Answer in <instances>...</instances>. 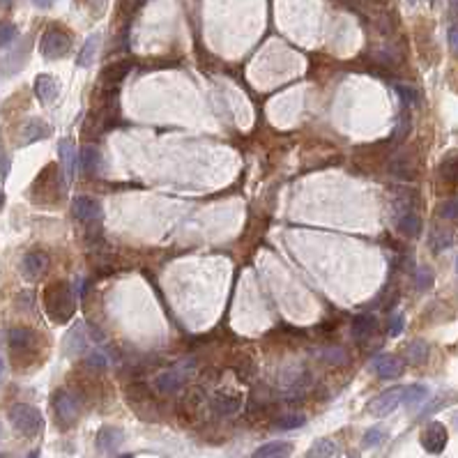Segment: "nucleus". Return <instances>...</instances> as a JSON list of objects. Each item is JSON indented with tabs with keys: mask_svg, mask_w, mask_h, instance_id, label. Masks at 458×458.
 <instances>
[{
	"mask_svg": "<svg viewBox=\"0 0 458 458\" xmlns=\"http://www.w3.org/2000/svg\"><path fill=\"white\" fill-rule=\"evenodd\" d=\"M35 95H37V99L44 101V104H51V101H56L58 95H60V83H58L56 76L40 74L35 79Z\"/></svg>",
	"mask_w": 458,
	"mask_h": 458,
	"instance_id": "obj_13",
	"label": "nucleus"
},
{
	"mask_svg": "<svg viewBox=\"0 0 458 458\" xmlns=\"http://www.w3.org/2000/svg\"><path fill=\"white\" fill-rule=\"evenodd\" d=\"M30 47V42H23V44H19V47L12 51V53L5 58L3 60V74L5 76H12V74H16L19 69L23 67V62H25V58H28V49Z\"/></svg>",
	"mask_w": 458,
	"mask_h": 458,
	"instance_id": "obj_19",
	"label": "nucleus"
},
{
	"mask_svg": "<svg viewBox=\"0 0 458 458\" xmlns=\"http://www.w3.org/2000/svg\"><path fill=\"white\" fill-rule=\"evenodd\" d=\"M293 444L290 442H267L261 449H256L254 458H290Z\"/></svg>",
	"mask_w": 458,
	"mask_h": 458,
	"instance_id": "obj_22",
	"label": "nucleus"
},
{
	"mask_svg": "<svg viewBox=\"0 0 458 458\" xmlns=\"http://www.w3.org/2000/svg\"><path fill=\"white\" fill-rule=\"evenodd\" d=\"M184 385V376L178 371H164L157 376V383H154V387L161 391V394H173V391H178L180 387Z\"/></svg>",
	"mask_w": 458,
	"mask_h": 458,
	"instance_id": "obj_21",
	"label": "nucleus"
},
{
	"mask_svg": "<svg viewBox=\"0 0 458 458\" xmlns=\"http://www.w3.org/2000/svg\"><path fill=\"white\" fill-rule=\"evenodd\" d=\"M97 44H99V35H90L88 40H86V44H83L79 58H76L79 67H88V64H93L95 53H97Z\"/></svg>",
	"mask_w": 458,
	"mask_h": 458,
	"instance_id": "obj_29",
	"label": "nucleus"
},
{
	"mask_svg": "<svg viewBox=\"0 0 458 458\" xmlns=\"http://www.w3.org/2000/svg\"><path fill=\"white\" fill-rule=\"evenodd\" d=\"M49 267V256L44 251H28L21 261V272L28 281H35L47 272Z\"/></svg>",
	"mask_w": 458,
	"mask_h": 458,
	"instance_id": "obj_10",
	"label": "nucleus"
},
{
	"mask_svg": "<svg viewBox=\"0 0 458 458\" xmlns=\"http://www.w3.org/2000/svg\"><path fill=\"white\" fill-rule=\"evenodd\" d=\"M132 72V62L129 60H120V62H111L108 67H104L101 72V86L106 88H118L122 81L127 79V74Z\"/></svg>",
	"mask_w": 458,
	"mask_h": 458,
	"instance_id": "obj_15",
	"label": "nucleus"
},
{
	"mask_svg": "<svg viewBox=\"0 0 458 458\" xmlns=\"http://www.w3.org/2000/svg\"><path fill=\"white\" fill-rule=\"evenodd\" d=\"M405 359H408L410 364H424L429 359V344H424V341H412L405 348Z\"/></svg>",
	"mask_w": 458,
	"mask_h": 458,
	"instance_id": "obj_27",
	"label": "nucleus"
},
{
	"mask_svg": "<svg viewBox=\"0 0 458 458\" xmlns=\"http://www.w3.org/2000/svg\"><path fill=\"white\" fill-rule=\"evenodd\" d=\"M456 267H458V261H456Z\"/></svg>",
	"mask_w": 458,
	"mask_h": 458,
	"instance_id": "obj_46",
	"label": "nucleus"
},
{
	"mask_svg": "<svg viewBox=\"0 0 458 458\" xmlns=\"http://www.w3.org/2000/svg\"><path fill=\"white\" fill-rule=\"evenodd\" d=\"M389 171L398 176L401 180H415L417 176V161L410 157V154H398L396 159H391Z\"/></svg>",
	"mask_w": 458,
	"mask_h": 458,
	"instance_id": "obj_20",
	"label": "nucleus"
},
{
	"mask_svg": "<svg viewBox=\"0 0 458 458\" xmlns=\"http://www.w3.org/2000/svg\"><path fill=\"white\" fill-rule=\"evenodd\" d=\"M401 403H403V387H391V389H387L373 398L369 403V412L373 417H385L389 412H394Z\"/></svg>",
	"mask_w": 458,
	"mask_h": 458,
	"instance_id": "obj_7",
	"label": "nucleus"
},
{
	"mask_svg": "<svg viewBox=\"0 0 458 458\" xmlns=\"http://www.w3.org/2000/svg\"><path fill=\"white\" fill-rule=\"evenodd\" d=\"M28 458H40V451H30Z\"/></svg>",
	"mask_w": 458,
	"mask_h": 458,
	"instance_id": "obj_42",
	"label": "nucleus"
},
{
	"mask_svg": "<svg viewBox=\"0 0 458 458\" xmlns=\"http://www.w3.org/2000/svg\"><path fill=\"white\" fill-rule=\"evenodd\" d=\"M3 373H5V362L0 359V378H3Z\"/></svg>",
	"mask_w": 458,
	"mask_h": 458,
	"instance_id": "obj_43",
	"label": "nucleus"
},
{
	"mask_svg": "<svg viewBox=\"0 0 458 458\" xmlns=\"http://www.w3.org/2000/svg\"><path fill=\"white\" fill-rule=\"evenodd\" d=\"M396 228L398 233L405 237H417L422 233V219H419V215H415V212H405V215L398 217Z\"/></svg>",
	"mask_w": 458,
	"mask_h": 458,
	"instance_id": "obj_24",
	"label": "nucleus"
},
{
	"mask_svg": "<svg viewBox=\"0 0 458 458\" xmlns=\"http://www.w3.org/2000/svg\"><path fill=\"white\" fill-rule=\"evenodd\" d=\"M394 90L398 93V97H401V101H403L405 106H415L417 101H419V93H417V88L408 86V83H396Z\"/></svg>",
	"mask_w": 458,
	"mask_h": 458,
	"instance_id": "obj_31",
	"label": "nucleus"
},
{
	"mask_svg": "<svg viewBox=\"0 0 458 458\" xmlns=\"http://www.w3.org/2000/svg\"><path fill=\"white\" fill-rule=\"evenodd\" d=\"M371 369L378 373L380 378H387V380H391V378H398V376H403V371H405V364H403V359L401 357H396V354H378L376 359L371 362Z\"/></svg>",
	"mask_w": 458,
	"mask_h": 458,
	"instance_id": "obj_9",
	"label": "nucleus"
},
{
	"mask_svg": "<svg viewBox=\"0 0 458 458\" xmlns=\"http://www.w3.org/2000/svg\"><path fill=\"white\" fill-rule=\"evenodd\" d=\"M437 178L447 191H458V154H447L437 166Z\"/></svg>",
	"mask_w": 458,
	"mask_h": 458,
	"instance_id": "obj_12",
	"label": "nucleus"
},
{
	"mask_svg": "<svg viewBox=\"0 0 458 458\" xmlns=\"http://www.w3.org/2000/svg\"><path fill=\"white\" fill-rule=\"evenodd\" d=\"M53 410H56L58 422L64 424V426H72L81 415V401L72 394V391L60 389V391H56V396H53Z\"/></svg>",
	"mask_w": 458,
	"mask_h": 458,
	"instance_id": "obj_5",
	"label": "nucleus"
},
{
	"mask_svg": "<svg viewBox=\"0 0 458 458\" xmlns=\"http://www.w3.org/2000/svg\"><path fill=\"white\" fill-rule=\"evenodd\" d=\"M337 451H339L337 442L330 440V437H322V440H318L311 449H309L306 458H332V456H337Z\"/></svg>",
	"mask_w": 458,
	"mask_h": 458,
	"instance_id": "obj_25",
	"label": "nucleus"
},
{
	"mask_svg": "<svg viewBox=\"0 0 458 458\" xmlns=\"http://www.w3.org/2000/svg\"><path fill=\"white\" fill-rule=\"evenodd\" d=\"M454 242H456V235H454V230H449V228H435L433 235H431V247L435 251L449 249Z\"/></svg>",
	"mask_w": 458,
	"mask_h": 458,
	"instance_id": "obj_28",
	"label": "nucleus"
},
{
	"mask_svg": "<svg viewBox=\"0 0 458 458\" xmlns=\"http://www.w3.org/2000/svg\"><path fill=\"white\" fill-rule=\"evenodd\" d=\"M0 458H3V454H0Z\"/></svg>",
	"mask_w": 458,
	"mask_h": 458,
	"instance_id": "obj_47",
	"label": "nucleus"
},
{
	"mask_svg": "<svg viewBox=\"0 0 458 458\" xmlns=\"http://www.w3.org/2000/svg\"><path fill=\"white\" fill-rule=\"evenodd\" d=\"M10 176V154L5 150V145L0 143V178Z\"/></svg>",
	"mask_w": 458,
	"mask_h": 458,
	"instance_id": "obj_37",
	"label": "nucleus"
},
{
	"mask_svg": "<svg viewBox=\"0 0 458 458\" xmlns=\"http://www.w3.org/2000/svg\"><path fill=\"white\" fill-rule=\"evenodd\" d=\"M97 166H99V150H97L95 145H83L81 150V169L86 176H93L97 171Z\"/></svg>",
	"mask_w": 458,
	"mask_h": 458,
	"instance_id": "obj_26",
	"label": "nucleus"
},
{
	"mask_svg": "<svg viewBox=\"0 0 458 458\" xmlns=\"http://www.w3.org/2000/svg\"><path fill=\"white\" fill-rule=\"evenodd\" d=\"M72 215L79 219V221H97V219L101 217V205L99 201H95L93 196H79L74 198L72 203Z\"/></svg>",
	"mask_w": 458,
	"mask_h": 458,
	"instance_id": "obj_11",
	"label": "nucleus"
},
{
	"mask_svg": "<svg viewBox=\"0 0 458 458\" xmlns=\"http://www.w3.org/2000/svg\"><path fill=\"white\" fill-rule=\"evenodd\" d=\"M403 315H394V318H391V322H389V334L391 337H398V334L403 332Z\"/></svg>",
	"mask_w": 458,
	"mask_h": 458,
	"instance_id": "obj_38",
	"label": "nucleus"
},
{
	"mask_svg": "<svg viewBox=\"0 0 458 458\" xmlns=\"http://www.w3.org/2000/svg\"><path fill=\"white\" fill-rule=\"evenodd\" d=\"M120 458H134V456H129V454H125V456H120Z\"/></svg>",
	"mask_w": 458,
	"mask_h": 458,
	"instance_id": "obj_45",
	"label": "nucleus"
},
{
	"mask_svg": "<svg viewBox=\"0 0 458 458\" xmlns=\"http://www.w3.org/2000/svg\"><path fill=\"white\" fill-rule=\"evenodd\" d=\"M437 215L442 219H458V198H449L437 205Z\"/></svg>",
	"mask_w": 458,
	"mask_h": 458,
	"instance_id": "obj_33",
	"label": "nucleus"
},
{
	"mask_svg": "<svg viewBox=\"0 0 458 458\" xmlns=\"http://www.w3.org/2000/svg\"><path fill=\"white\" fill-rule=\"evenodd\" d=\"M8 417H10L12 426H14L19 433H23V435H28V437L37 435V433L42 431V426H44L42 412L37 410L35 405H28V403L12 405Z\"/></svg>",
	"mask_w": 458,
	"mask_h": 458,
	"instance_id": "obj_2",
	"label": "nucleus"
},
{
	"mask_svg": "<svg viewBox=\"0 0 458 458\" xmlns=\"http://www.w3.org/2000/svg\"><path fill=\"white\" fill-rule=\"evenodd\" d=\"M410 3H424V0H410Z\"/></svg>",
	"mask_w": 458,
	"mask_h": 458,
	"instance_id": "obj_44",
	"label": "nucleus"
},
{
	"mask_svg": "<svg viewBox=\"0 0 458 458\" xmlns=\"http://www.w3.org/2000/svg\"><path fill=\"white\" fill-rule=\"evenodd\" d=\"M212 408L224 417H233L242 408V398L235 394H224V391H219V394L212 396Z\"/></svg>",
	"mask_w": 458,
	"mask_h": 458,
	"instance_id": "obj_17",
	"label": "nucleus"
},
{
	"mask_svg": "<svg viewBox=\"0 0 458 458\" xmlns=\"http://www.w3.org/2000/svg\"><path fill=\"white\" fill-rule=\"evenodd\" d=\"M60 159H62V173H64V180H72L74 178V166H76V150H74V143L69 138H64L60 143Z\"/></svg>",
	"mask_w": 458,
	"mask_h": 458,
	"instance_id": "obj_23",
	"label": "nucleus"
},
{
	"mask_svg": "<svg viewBox=\"0 0 458 458\" xmlns=\"http://www.w3.org/2000/svg\"><path fill=\"white\" fill-rule=\"evenodd\" d=\"M3 208H5V193L0 191V210H3Z\"/></svg>",
	"mask_w": 458,
	"mask_h": 458,
	"instance_id": "obj_41",
	"label": "nucleus"
},
{
	"mask_svg": "<svg viewBox=\"0 0 458 458\" xmlns=\"http://www.w3.org/2000/svg\"><path fill=\"white\" fill-rule=\"evenodd\" d=\"M51 136V127L47 125L44 120L40 118H32V120H25L23 127H21V143L28 145V143H37V141Z\"/></svg>",
	"mask_w": 458,
	"mask_h": 458,
	"instance_id": "obj_14",
	"label": "nucleus"
},
{
	"mask_svg": "<svg viewBox=\"0 0 458 458\" xmlns=\"http://www.w3.org/2000/svg\"><path fill=\"white\" fill-rule=\"evenodd\" d=\"M44 311L58 325H64L74 313V295L69 283L56 281L44 290Z\"/></svg>",
	"mask_w": 458,
	"mask_h": 458,
	"instance_id": "obj_1",
	"label": "nucleus"
},
{
	"mask_svg": "<svg viewBox=\"0 0 458 458\" xmlns=\"http://www.w3.org/2000/svg\"><path fill=\"white\" fill-rule=\"evenodd\" d=\"M385 435H387V433H385L383 429H378V426H376V429H369V431L364 433V440H362V442H364V447H376V444H380V442L385 440Z\"/></svg>",
	"mask_w": 458,
	"mask_h": 458,
	"instance_id": "obj_36",
	"label": "nucleus"
},
{
	"mask_svg": "<svg viewBox=\"0 0 458 458\" xmlns=\"http://www.w3.org/2000/svg\"><path fill=\"white\" fill-rule=\"evenodd\" d=\"M422 447L429 451V454H442L444 447H447L449 442V433L447 429H444V424L440 422H431L426 429L422 431Z\"/></svg>",
	"mask_w": 458,
	"mask_h": 458,
	"instance_id": "obj_8",
	"label": "nucleus"
},
{
	"mask_svg": "<svg viewBox=\"0 0 458 458\" xmlns=\"http://www.w3.org/2000/svg\"><path fill=\"white\" fill-rule=\"evenodd\" d=\"M429 396V389L424 385H410V387H403V403L405 405H419L424 403Z\"/></svg>",
	"mask_w": 458,
	"mask_h": 458,
	"instance_id": "obj_30",
	"label": "nucleus"
},
{
	"mask_svg": "<svg viewBox=\"0 0 458 458\" xmlns=\"http://www.w3.org/2000/svg\"><path fill=\"white\" fill-rule=\"evenodd\" d=\"M376 330H378V322L371 313H362L352 320V339L359 341V344L369 341L373 334H376Z\"/></svg>",
	"mask_w": 458,
	"mask_h": 458,
	"instance_id": "obj_16",
	"label": "nucleus"
},
{
	"mask_svg": "<svg viewBox=\"0 0 458 458\" xmlns=\"http://www.w3.org/2000/svg\"><path fill=\"white\" fill-rule=\"evenodd\" d=\"M8 344H10V352L12 357L16 359H28L32 354V348L37 344V334L28 330V327H12L8 332Z\"/></svg>",
	"mask_w": 458,
	"mask_h": 458,
	"instance_id": "obj_6",
	"label": "nucleus"
},
{
	"mask_svg": "<svg viewBox=\"0 0 458 458\" xmlns=\"http://www.w3.org/2000/svg\"><path fill=\"white\" fill-rule=\"evenodd\" d=\"M16 37V25L10 21H0V49H5L8 44L14 42Z\"/></svg>",
	"mask_w": 458,
	"mask_h": 458,
	"instance_id": "obj_32",
	"label": "nucleus"
},
{
	"mask_svg": "<svg viewBox=\"0 0 458 458\" xmlns=\"http://www.w3.org/2000/svg\"><path fill=\"white\" fill-rule=\"evenodd\" d=\"M32 3H35L37 8H51V5H53L56 0H32Z\"/></svg>",
	"mask_w": 458,
	"mask_h": 458,
	"instance_id": "obj_40",
	"label": "nucleus"
},
{
	"mask_svg": "<svg viewBox=\"0 0 458 458\" xmlns=\"http://www.w3.org/2000/svg\"><path fill=\"white\" fill-rule=\"evenodd\" d=\"M69 49H72V37H69L64 30L51 28L44 32L42 40H40L42 56L49 58V60H60V58L69 53Z\"/></svg>",
	"mask_w": 458,
	"mask_h": 458,
	"instance_id": "obj_4",
	"label": "nucleus"
},
{
	"mask_svg": "<svg viewBox=\"0 0 458 458\" xmlns=\"http://www.w3.org/2000/svg\"><path fill=\"white\" fill-rule=\"evenodd\" d=\"M449 42H451V49L458 51V25H451V30H449Z\"/></svg>",
	"mask_w": 458,
	"mask_h": 458,
	"instance_id": "obj_39",
	"label": "nucleus"
},
{
	"mask_svg": "<svg viewBox=\"0 0 458 458\" xmlns=\"http://www.w3.org/2000/svg\"><path fill=\"white\" fill-rule=\"evenodd\" d=\"M60 193V180H58V169L56 166H47L40 178L35 180L30 189V196L35 203H53Z\"/></svg>",
	"mask_w": 458,
	"mask_h": 458,
	"instance_id": "obj_3",
	"label": "nucleus"
},
{
	"mask_svg": "<svg viewBox=\"0 0 458 458\" xmlns=\"http://www.w3.org/2000/svg\"><path fill=\"white\" fill-rule=\"evenodd\" d=\"M415 283L419 290H429L433 286V272H431L429 267H419L417 274H415Z\"/></svg>",
	"mask_w": 458,
	"mask_h": 458,
	"instance_id": "obj_34",
	"label": "nucleus"
},
{
	"mask_svg": "<svg viewBox=\"0 0 458 458\" xmlns=\"http://www.w3.org/2000/svg\"><path fill=\"white\" fill-rule=\"evenodd\" d=\"M122 442V431L115 426H104L97 433V449L104 451V454H111L120 447Z\"/></svg>",
	"mask_w": 458,
	"mask_h": 458,
	"instance_id": "obj_18",
	"label": "nucleus"
},
{
	"mask_svg": "<svg viewBox=\"0 0 458 458\" xmlns=\"http://www.w3.org/2000/svg\"><path fill=\"white\" fill-rule=\"evenodd\" d=\"M304 422H306L304 415H283V417L276 419V426L279 429H298Z\"/></svg>",
	"mask_w": 458,
	"mask_h": 458,
	"instance_id": "obj_35",
	"label": "nucleus"
}]
</instances>
